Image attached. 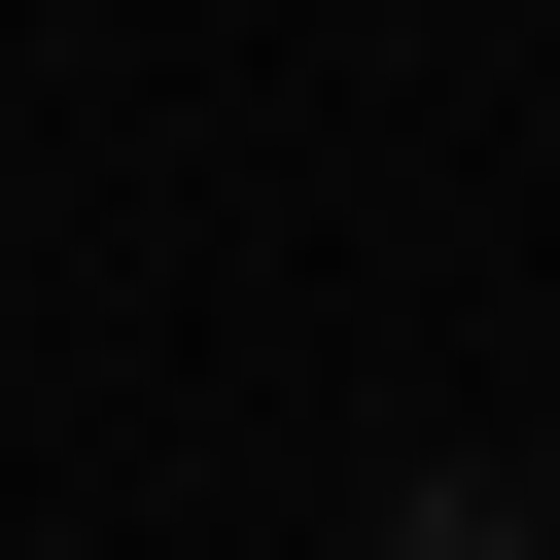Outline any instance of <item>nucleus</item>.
I'll return each mask as SVG.
<instances>
[{"label": "nucleus", "mask_w": 560, "mask_h": 560, "mask_svg": "<svg viewBox=\"0 0 560 560\" xmlns=\"http://www.w3.org/2000/svg\"><path fill=\"white\" fill-rule=\"evenodd\" d=\"M350 560H560V525H525V455H385V490H350Z\"/></svg>", "instance_id": "f257e3e1"}, {"label": "nucleus", "mask_w": 560, "mask_h": 560, "mask_svg": "<svg viewBox=\"0 0 560 560\" xmlns=\"http://www.w3.org/2000/svg\"><path fill=\"white\" fill-rule=\"evenodd\" d=\"M525 525H560V420H525Z\"/></svg>", "instance_id": "f03ea898"}]
</instances>
